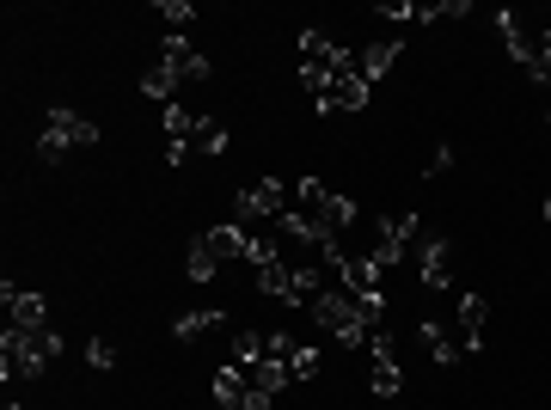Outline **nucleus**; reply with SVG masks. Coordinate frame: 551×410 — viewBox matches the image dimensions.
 <instances>
[{"mask_svg":"<svg viewBox=\"0 0 551 410\" xmlns=\"http://www.w3.org/2000/svg\"><path fill=\"white\" fill-rule=\"evenodd\" d=\"M496 31H503V49H509V62L533 74V68H539V43L521 31V13H509V7H503V13H496Z\"/></svg>","mask_w":551,"mask_h":410,"instance_id":"8","label":"nucleus"},{"mask_svg":"<svg viewBox=\"0 0 551 410\" xmlns=\"http://www.w3.org/2000/svg\"><path fill=\"white\" fill-rule=\"evenodd\" d=\"M264 355H270V362H294V355H300V337H294V331H270V337H264Z\"/></svg>","mask_w":551,"mask_h":410,"instance_id":"28","label":"nucleus"},{"mask_svg":"<svg viewBox=\"0 0 551 410\" xmlns=\"http://www.w3.org/2000/svg\"><path fill=\"white\" fill-rule=\"evenodd\" d=\"M288 380H294V374H288V362H270V355H264V362L252 368V392H264V398H276Z\"/></svg>","mask_w":551,"mask_h":410,"instance_id":"22","label":"nucleus"},{"mask_svg":"<svg viewBox=\"0 0 551 410\" xmlns=\"http://www.w3.org/2000/svg\"><path fill=\"white\" fill-rule=\"evenodd\" d=\"M300 86H307V92L319 98V92L331 86V74H325V68H313V62H300Z\"/></svg>","mask_w":551,"mask_h":410,"instance_id":"32","label":"nucleus"},{"mask_svg":"<svg viewBox=\"0 0 551 410\" xmlns=\"http://www.w3.org/2000/svg\"><path fill=\"white\" fill-rule=\"evenodd\" d=\"M417 227H423L417 215H386V221H380V233H374V251H368V258H374L380 270H392L398 258H405V245L417 239Z\"/></svg>","mask_w":551,"mask_h":410,"instance_id":"4","label":"nucleus"},{"mask_svg":"<svg viewBox=\"0 0 551 410\" xmlns=\"http://www.w3.org/2000/svg\"><path fill=\"white\" fill-rule=\"evenodd\" d=\"M417 343H423V349L435 355L441 368H460V362H466V343H454V337H447V331H441L435 319H417Z\"/></svg>","mask_w":551,"mask_h":410,"instance_id":"10","label":"nucleus"},{"mask_svg":"<svg viewBox=\"0 0 551 410\" xmlns=\"http://www.w3.org/2000/svg\"><path fill=\"white\" fill-rule=\"evenodd\" d=\"M319 221H325V227H331V233L343 239L349 227H356V202H349V196H337V190H331V196L319 202Z\"/></svg>","mask_w":551,"mask_h":410,"instance_id":"21","label":"nucleus"},{"mask_svg":"<svg viewBox=\"0 0 551 410\" xmlns=\"http://www.w3.org/2000/svg\"><path fill=\"white\" fill-rule=\"evenodd\" d=\"M7 410H25V404H7Z\"/></svg>","mask_w":551,"mask_h":410,"instance_id":"37","label":"nucleus"},{"mask_svg":"<svg viewBox=\"0 0 551 410\" xmlns=\"http://www.w3.org/2000/svg\"><path fill=\"white\" fill-rule=\"evenodd\" d=\"M545 123H551V111H545Z\"/></svg>","mask_w":551,"mask_h":410,"instance_id":"38","label":"nucleus"},{"mask_svg":"<svg viewBox=\"0 0 551 410\" xmlns=\"http://www.w3.org/2000/svg\"><path fill=\"white\" fill-rule=\"evenodd\" d=\"M374 19H417V7H411V0H405V7H392V0H386V7H374Z\"/></svg>","mask_w":551,"mask_h":410,"instance_id":"35","label":"nucleus"},{"mask_svg":"<svg viewBox=\"0 0 551 410\" xmlns=\"http://www.w3.org/2000/svg\"><path fill=\"white\" fill-rule=\"evenodd\" d=\"M484 313H490L484 294H460V337H466V355L484 343Z\"/></svg>","mask_w":551,"mask_h":410,"instance_id":"17","label":"nucleus"},{"mask_svg":"<svg viewBox=\"0 0 551 410\" xmlns=\"http://www.w3.org/2000/svg\"><path fill=\"white\" fill-rule=\"evenodd\" d=\"M300 62L325 68L331 80H343V74H362V56H356V49H343V43H337V37H325V31H300Z\"/></svg>","mask_w":551,"mask_h":410,"instance_id":"3","label":"nucleus"},{"mask_svg":"<svg viewBox=\"0 0 551 410\" xmlns=\"http://www.w3.org/2000/svg\"><path fill=\"white\" fill-rule=\"evenodd\" d=\"M209 245H215V258H245V251H252V233L239 221H221V227H209Z\"/></svg>","mask_w":551,"mask_h":410,"instance_id":"18","label":"nucleus"},{"mask_svg":"<svg viewBox=\"0 0 551 410\" xmlns=\"http://www.w3.org/2000/svg\"><path fill=\"white\" fill-rule=\"evenodd\" d=\"M221 325H227V313L203 306V313H178V319H172V337H178V343H196V337H215Z\"/></svg>","mask_w":551,"mask_h":410,"instance_id":"13","label":"nucleus"},{"mask_svg":"<svg viewBox=\"0 0 551 410\" xmlns=\"http://www.w3.org/2000/svg\"><path fill=\"white\" fill-rule=\"evenodd\" d=\"M154 13H160L172 31H184V25L196 19V7H190V0H154Z\"/></svg>","mask_w":551,"mask_h":410,"instance_id":"30","label":"nucleus"},{"mask_svg":"<svg viewBox=\"0 0 551 410\" xmlns=\"http://www.w3.org/2000/svg\"><path fill=\"white\" fill-rule=\"evenodd\" d=\"M86 368L111 374V368H117V343H111V337H92V343H86Z\"/></svg>","mask_w":551,"mask_h":410,"instance_id":"25","label":"nucleus"},{"mask_svg":"<svg viewBox=\"0 0 551 410\" xmlns=\"http://www.w3.org/2000/svg\"><path fill=\"white\" fill-rule=\"evenodd\" d=\"M215 270H221V258H215L209 233H196V239H190V258H184V276H190V282H215Z\"/></svg>","mask_w":551,"mask_h":410,"instance_id":"16","label":"nucleus"},{"mask_svg":"<svg viewBox=\"0 0 551 410\" xmlns=\"http://www.w3.org/2000/svg\"><path fill=\"white\" fill-rule=\"evenodd\" d=\"M233 362L239 368H258L264 362V337L258 331H233Z\"/></svg>","mask_w":551,"mask_h":410,"instance_id":"24","label":"nucleus"},{"mask_svg":"<svg viewBox=\"0 0 551 410\" xmlns=\"http://www.w3.org/2000/svg\"><path fill=\"white\" fill-rule=\"evenodd\" d=\"M545 221H551V196H545Z\"/></svg>","mask_w":551,"mask_h":410,"instance_id":"36","label":"nucleus"},{"mask_svg":"<svg viewBox=\"0 0 551 410\" xmlns=\"http://www.w3.org/2000/svg\"><path fill=\"white\" fill-rule=\"evenodd\" d=\"M0 355H7V362H0V374H7V380H13V374H19V380H37V374L62 355V331H19V325H7Z\"/></svg>","mask_w":551,"mask_h":410,"instance_id":"2","label":"nucleus"},{"mask_svg":"<svg viewBox=\"0 0 551 410\" xmlns=\"http://www.w3.org/2000/svg\"><path fill=\"white\" fill-rule=\"evenodd\" d=\"M258 294L300 306V282H294V264H288V258H282V264H264V270H258Z\"/></svg>","mask_w":551,"mask_h":410,"instance_id":"12","label":"nucleus"},{"mask_svg":"<svg viewBox=\"0 0 551 410\" xmlns=\"http://www.w3.org/2000/svg\"><path fill=\"white\" fill-rule=\"evenodd\" d=\"M325 196H331V190H325L313 172H307V178H294V202H300V209H313V215H319V202H325Z\"/></svg>","mask_w":551,"mask_h":410,"instance_id":"29","label":"nucleus"},{"mask_svg":"<svg viewBox=\"0 0 551 410\" xmlns=\"http://www.w3.org/2000/svg\"><path fill=\"white\" fill-rule=\"evenodd\" d=\"M13 325L19 331H49V306H43V294H13Z\"/></svg>","mask_w":551,"mask_h":410,"instance_id":"19","label":"nucleus"},{"mask_svg":"<svg viewBox=\"0 0 551 410\" xmlns=\"http://www.w3.org/2000/svg\"><path fill=\"white\" fill-rule=\"evenodd\" d=\"M368 386H374V398H398V386H405V368H398V362H374Z\"/></svg>","mask_w":551,"mask_h":410,"instance_id":"23","label":"nucleus"},{"mask_svg":"<svg viewBox=\"0 0 551 410\" xmlns=\"http://www.w3.org/2000/svg\"><path fill=\"white\" fill-rule=\"evenodd\" d=\"M368 355H374V362H398V343L386 337V325H374V337H368Z\"/></svg>","mask_w":551,"mask_h":410,"instance_id":"31","label":"nucleus"},{"mask_svg":"<svg viewBox=\"0 0 551 410\" xmlns=\"http://www.w3.org/2000/svg\"><path fill=\"white\" fill-rule=\"evenodd\" d=\"M245 398H252V368L221 362L215 368V410H245Z\"/></svg>","mask_w":551,"mask_h":410,"instance_id":"9","label":"nucleus"},{"mask_svg":"<svg viewBox=\"0 0 551 410\" xmlns=\"http://www.w3.org/2000/svg\"><path fill=\"white\" fill-rule=\"evenodd\" d=\"M49 135H56L62 147H98V123H86L80 111H56L49 117Z\"/></svg>","mask_w":551,"mask_h":410,"instance_id":"11","label":"nucleus"},{"mask_svg":"<svg viewBox=\"0 0 551 410\" xmlns=\"http://www.w3.org/2000/svg\"><path fill=\"white\" fill-rule=\"evenodd\" d=\"M307 313H313V325L331 331L343 349H368V337H374V325H368V313H362V300H356V294H343V288L313 294Z\"/></svg>","mask_w":551,"mask_h":410,"instance_id":"1","label":"nucleus"},{"mask_svg":"<svg viewBox=\"0 0 551 410\" xmlns=\"http://www.w3.org/2000/svg\"><path fill=\"white\" fill-rule=\"evenodd\" d=\"M227 141H233V135H227V123H209V129L196 135L190 147H196V153H209V160H221V153H227Z\"/></svg>","mask_w":551,"mask_h":410,"instance_id":"27","label":"nucleus"},{"mask_svg":"<svg viewBox=\"0 0 551 410\" xmlns=\"http://www.w3.org/2000/svg\"><path fill=\"white\" fill-rule=\"evenodd\" d=\"M62 153H68V147H62L56 135H49V129L37 135V160H43V166H56V160H62Z\"/></svg>","mask_w":551,"mask_h":410,"instance_id":"33","label":"nucleus"},{"mask_svg":"<svg viewBox=\"0 0 551 410\" xmlns=\"http://www.w3.org/2000/svg\"><path fill=\"white\" fill-rule=\"evenodd\" d=\"M160 123H166V135H172L178 147H190L196 135H203V129H209V117H196L190 105H166V111H160Z\"/></svg>","mask_w":551,"mask_h":410,"instance_id":"14","label":"nucleus"},{"mask_svg":"<svg viewBox=\"0 0 551 410\" xmlns=\"http://www.w3.org/2000/svg\"><path fill=\"white\" fill-rule=\"evenodd\" d=\"M398 56H405L398 43H368V49H362V80H368V86H374V80H386Z\"/></svg>","mask_w":551,"mask_h":410,"instance_id":"20","label":"nucleus"},{"mask_svg":"<svg viewBox=\"0 0 551 410\" xmlns=\"http://www.w3.org/2000/svg\"><path fill=\"white\" fill-rule=\"evenodd\" d=\"M447 166H454V147H447V141H441V147H435V160H429V166H423V172H429V178H441V172H447Z\"/></svg>","mask_w":551,"mask_h":410,"instance_id":"34","label":"nucleus"},{"mask_svg":"<svg viewBox=\"0 0 551 410\" xmlns=\"http://www.w3.org/2000/svg\"><path fill=\"white\" fill-rule=\"evenodd\" d=\"M423 288H454V239L447 233H429L423 239Z\"/></svg>","mask_w":551,"mask_h":410,"instance_id":"7","label":"nucleus"},{"mask_svg":"<svg viewBox=\"0 0 551 410\" xmlns=\"http://www.w3.org/2000/svg\"><path fill=\"white\" fill-rule=\"evenodd\" d=\"M368 98H374V86L362 80V74H343V80H331L313 105L325 111V117H337V111H368Z\"/></svg>","mask_w":551,"mask_h":410,"instance_id":"5","label":"nucleus"},{"mask_svg":"<svg viewBox=\"0 0 551 410\" xmlns=\"http://www.w3.org/2000/svg\"><path fill=\"white\" fill-rule=\"evenodd\" d=\"M178 86H184V80H178L172 62H154V68L141 74V92H147V98H160V105H178Z\"/></svg>","mask_w":551,"mask_h":410,"instance_id":"15","label":"nucleus"},{"mask_svg":"<svg viewBox=\"0 0 551 410\" xmlns=\"http://www.w3.org/2000/svg\"><path fill=\"white\" fill-rule=\"evenodd\" d=\"M319 368H325V355H319L313 343H300V355L288 362V374H294V380H319Z\"/></svg>","mask_w":551,"mask_h":410,"instance_id":"26","label":"nucleus"},{"mask_svg":"<svg viewBox=\"0 0 551 410\" xmlns=\"http://www.w3.org/2000/svg\"><path fill=\"white\" fill-rule=\"evenodd\" d=\"M276 233L282 239H294V245H307V251H325V245H337V233L313 215V209H288L282 221H276Z\"/></svg>","mask_w":551,"mask_h":410,"instance_id":"6","label":"nucleus"}]
</instances>
